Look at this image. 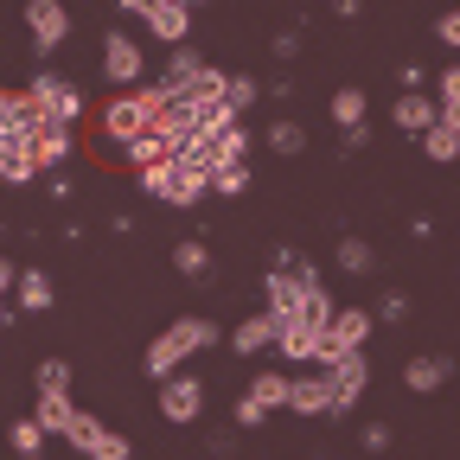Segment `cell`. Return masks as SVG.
Wrapping results in <instances>:
<instances>
[{"instance_id": "cell-33", "label": "cell", "mask_w": 460, "mask_h": 460, "mask_svg": "<svg viewBox=\"0 0 460 460\" xmlns=\"http://www.w3.org/2000/svg\"><path fill=\"white\" fill-rule=\"evenodd\" d=\"M13 447H20V454H45V429H39L32 416H26V422H13Z\"/></svg>"}, {"instance_id": "cell-46", "label": "cell", "mask_w": 460, "mask_h": 460, "mask_svg": "<svg viewBox=\"0 0 460 460\" xmlns=\"http://www.w3.org/2000/svg\"><path fill=\"white\" fill-rule=\"evenodd\" d=\"M7 320H13V314H7V301H0V332H7Z\"/></svg>"}, {"instance_id": "cell-25", "label": "cell", "mask_w": 460, "mask_h": 460, "mask_svg": "<svg viewBox=\"0 0 460 460\" xmlns=\"http://www.w3.org/2000/svg\"><path fill=\"white\" fill-rule=\"evenodd\" d=\"M243 160H250V128L230 122V128L217 135V166H243Z\"/></svg>"}, {"instance_id": "cell-13", "label": "cell", "mask_w": 460, "mask_h": 460, "mask_svg": "<svg viewBox=\"0 0 460 460\" xmlns=\"http://www.w3.org/2000/svg\"><path fill=\"white\" fill-rule=\"evenodd\" d=\"M288 410H301V416H332V384H326V371L288 377Z\"/></svg>"}, {"instance_id": "cell-35", "label": "cell", "mask_w": 460, "mask_h": 460, "mask_svg": "<svg viewBox=\"0 0 460 460\" xmlns=\"http://www.w3.org/2000/svg\"><path fill=\"white\" fill-rule=\"evenodd\" d=\"M435 90H441V109H447V102H460V65H447V71L435 77Z\"/></svg>"}, {"instance_id": "cell-34", "label": "cell", "mask_w": 460, "mask_h": 460, "mask_svg": "<svg viewBox=\"0 0 460 460\" xmlns=\"http://www.w3.org/2000/svg\"><path fill=\"white\" fill-rule=\"evenodd\" d=\"M371 320H377V326H396V320H410V295H384Z\"/></svg>"}, {"instance_id": "cell-29", "label": "cell", "mask_w": 460, "mask_h": 460, "mask_svg": "<svg viewBox=\"0 0 460 460\" xmlns=\"http://www.w3.org/2000/svg\"><path fill=\"white\" fill-rule=\"evenodd\" d=\"M32 384H39V396H45V390H71V365H65V358H39V365H32Z\"/></svg>"}, {"instance_id": "cell-11", "label": "cell", "mask_w": 460, "mask_h": 460, "mask_svg": "<svg viewBox=\"0 0 460 460\" xmlns=\"http://www.w3.org/2000/svg\"><path fill=\"white\" fill-rule=\"evenodd\" d=\"M320 339H326V326H314V320H301V314H295V320H275V352L295 358V365H307V371L320 365Z\"/></svg>"}, {"instance_id": "cell-37", "label": "cell", "mask_w": 460, "mask_h": 460, "mask_svg": "<svg viewBox=\"0 0 460 460\" xmlns=\"http://www.w3.org/2000/svg\"><path fill=\"white\" fill-rule=\"evenodd\" d=\"M371 147V128H339V154H365Z\"/></svg>"}, {"instance_id": "cell-12", "label": "cell", "mask_w": 460, "mask_h": 460, "mask_svg": "<svg viewBox=\"0 0 460 460\" xmlns=\"http://www.w3.org/2000/svg\"><path fill=\"white\" fill-rule=\"evenodd\" d=\"M77 154V128H65V122H39V135H32V160H39V172H58Z\"/></svg>"}, {"instance_id": "cell-10", "label": "cell", "mask_w": 460, "mask_h": 460, "mask_svg": "<svg viewBox=\"0 0 460 460\" xmlns=\"http://www.w3.org/2000/svg\"><path fill=\"white\" fill-rule=\"evenodd\" d=\"M199 410H205V377H166L160 384V416L172 422V429H186V422H199Z\"/></svg>"}, {"instance_id": "cell-21", "label": "cell", "mask_w": 460, "mask_h": 460, "mask_svg": "<svg viewBox=\"0 0 460 460\" xmlns=\"http://www.w3.org/2000/svg\"><path fill=\"white\" fill-rule=\"evenodd\" d=\"M13 295H20V314H51V275L45 269H20Z\"/></svg>"}, {"instance_id": "cell-20", "label": "cell", "mask_w": 460, "mask_h": 460, "mask_svg": "<svg viewBox=\"0 0 460 460\" xmlns=\"http://www.w3.org/2000/svg\"><path fill=\"white\" fill-rule=\"evenodd\" d=\"M230 345H237V358H256V352H269V345H275V314H250L237 332H230Z\"/></svg>"}, {"instance_id": "cell-19", "label": "cell", "mask_w": 460, "mask_h": 460, "mask_svg": "<svg viewBox=\"0 0 460 460\" xmlns=\"http://www.w3.org/2000/svg\"><path fill=\"white\" fill-rule=\"evenodd\" d=\"M454 377V358H441V352H429V358H402V384L410 390H441Z\"/></svg>"}, {"instance_id": "cell-9", "label": "cell", "mask_w": 460, "mask_h": 460, "mask_svg": "<svg viewBox=\"0 0 460 460\" xmlns=\"http://www.w3.org/2000/svg\"><path fill=\"white\" fill-rule=\"evenodd\" d=\"M326 384H332V416L358 410V396H365V384H371V358H365V352L332 358V365H326Z\"/></svg>"}, {"instance_id": "cell-32", "label": "cell", "mask_w": 460, "mask_h": 460, "mask_svg": "<svg viewBox=\"0 0 460 460\" xmlns=\"http://www.w3.org/2000/svg\"><path fill=\"white\" fill-rule=\"evenodd\" d=\"M243 186H250V160H243V166H217V172H211V192H224V199H237Z\"/></svg>"}, {"instance_id": "cell-15", "label": "cell", "mask_w": 460, "mask_h": 460, "mask_svg": "<svg viewBox=\"0 0 460 460\" xmlns=\"http://www.w3.org/2000/svg\"><path fill=\"white\" fill-rule=\"evenodd\" d=\"M160 45H186V32H192V7H180V0H160V7L141 20Z\"/></svg>"}, {"instance_id": "cell-41", "label": "cell", "mask_w": 460, "mask_h": 460, "mask_svg": "<svg viewBox=\"0 0 460 460\" xmlns=\"http://www.w3.org/2000/svg\"><path fill=\"white\" fill-rule=\"evenodd\" d=\"M154 7H160V0H122V13H128V20H147Z\"/></svg>"}, {"instance_id": "cell-23", "label": "cell", "mask_w": 460, "mask_h": 460, "mask_svg": "<svg viewBox=\"0 0 460 460\" xmlns=\"http://www.w3.org/2000/svg\"><path fill=\"white\" fill-rule=\"evenodd\" d=\"M172 269H180L186 281H211V250H205L199 237H186L180 250H172Z\"/></svg>"}, {"instance_id": "cell-48", "label": "cell", "mask_w": 460, "mask_h": 460, "mask_svg": "<svg viewBox=\"0 0 460 460\" xmlns=\"http://www.w3.org/2000/svg\"><path fill=\"white\" fill-rule=\"evenodd\" d=\"M20 460H45V454H20Z\"/></svg>"}, {"instance_id": "cell-44", "label": "cell", "mask_w": 460, "mask_h": 460, "mask_svg": "<svg viewBox=\"0 0 460 460\" xmlns=\"http://www.w3.org/2000/svg\"><path fill=\"white\" fill-rule=\"evenodd\" d=\"M441 122H447V128L460 135V102H447V109H441Z\"/></svg>"}, {"instance_id": "cell-28", "label": "cell", "mask_w": 460, "mask_h": 460, "mask_svg": "<svg viewBox=\"0 0 460 460\" xmlns=\"http://www.w3.org/2000/svg\"><path fill=\"white\" fill-rule=\"evenodd\" d=\"M332 122L339 128H365V90H339L332 96Z\"/></svg>"}, {"instance_id": "cell-5", "label": "cell", "mask_w": 460, "mask_h": 460, "mask_svg": "<svg viewBox=\"0 0 460 460\" xmlns=\"http://www.w3.org/2000/svg\"><path fill=\"white\" fill-rule=\"evenodd\" d=\"M65 441L84 454V460H135V447H128V435L122 429H102L90 410H77L71 416V429H65Z\"/></svg>"}, {"instance_id": "cell-27", "label": "cell", "mask_w": 460, "mask_h": 460, "mask_svg": "<svg viewBox=\"0 0 460 460\" xmlns=\"http://www.w3.org/2000/svg\"><path fill=\"white\" fill-rule=\"evenodd\" d=\"M422 154H429V160H441V166H447V160H460V135H454V128H447V122H435V128H429V135H422Z\"/></svg>"}, {"instance_id": "cell-8", "label": "cell", "mask_w": 460, "mask_h": 460, "mask_svg": "<svg viewBox=\"0 0 460 460\" xmlns=\"http://www.w3.org/2000/svg\"><path fill=\"white\" fill-rule=\"evenodd\" d=\"M26 32H32V51L51 58L58 45L71 39V7H65V0H26Z\"/></svg>"}, {"instance_id": "cell-4", "label": "cell", "mask_w": 460, "mask_h": 460, "mask_svg": "<svg viewBox=\"0 0 460 460\" xmlns=\"http://www.w3.org/2000/svg\"><path fill=\"white\" fill-rule=\"evenodd\" d=\"M26 96L39 102L45 122H65V128H77V122H84V90H77V84H65L58 71H39V77L26 84Z\"/></svg>"}, {"instance_id": "cell-30", "label": "cell", "mask_w": 460, "mask_h": 460, "mask_svg": "<svg viewBox=\"0 0 460 460\" xmlns=\"http://www.w3.org/2000/svg\"><path fill=\"white\" fill-rule=\"evenodd\" d=\"M224 84H230V71H217V65H205V71L192 77V90H180V96H192V102H211V96H224Z\"/></svg>"}, {"instance_id": "cell-16", "label": "cell", "mask_w": 460, "mask_h": 460, "mask_svg": "<svg viewBox=\"0 0 460 460\" xmlns=\"http://www.w3.org/2000/svg\"><path fill=\"white\" fill-rule=\"evenodd\" d=\"M390 122H396L402 135H416V141H422V135H429V128L441 122V102H429V96L416 90V96H402V102L390 109Z\"/></svg>"}, {"instance_id": "cell-39", "label": "cell", "mask_w": 460, "mask_h": 460, "mask_svg": "<svg viewBox=\"0 0 460 460\" xmlns=\"http://www.w3.org/2000/svg\"><path fill=\"white\" fill-rule=\"evenodd\" d=\"M365 447H371V454H384V447H390V429H384V422H371V429H365Z\"/></svg>"}, {"instance_id": "cell-18", "label": "cell", "mask_w": 460, "mask_h": 460, "mask_svg": "<svg viewBox=\"0 0 460 460\" xmlns=\"http://www.w3.org/2000/svg\"><path fill=\"white\" fill-rule=\"evenodd\" d=\"M71 416H77V402H71V390H45V396L32 402V422H39L45 435H65V429H71Z\"/></svg>"}, {"instance_id": "cell-22", "label": "cell", "mask_w": 460, "mask_h": 460, "mask_svg": "<svg viewBox=\"0 0 460 460\" xmlns=\"http://www.w3.org/2000/svg\"><path fill=\"white\" fill-rule=\"evenodd\" d=\"M0 180H7V186L39 180V160H32V147H26V141H0Z\"/></svg>"}, {"instance_id": "cell-45", "label": "cell", "mask_w": 460, "mask_h": 460, "mask_svg": "<svg viewBox=\"0 0 460 460\" xmlns=\"http://www.w3.org/2000/svg\"><path fill=\"white\" fill-rule=\"evenodd\" d=\"M0 96H7V90H0ZM0 141H7V109H0Z\"/></svg>"}, {"instance_id": "cell-40", "label": "cell", "mask_w": 460, "mask_h": 460, "mask_svg": "<svg viewBox=\"0 0 460 460\" xmlns=\"http://www.w3.org/2000/svg\"><path fill=\"white\" fill-rule=\"evenodd\" d=\"M301 51V32H275V58H295Z\"/></svg>"}, {"instance_id": "cell-47", "label": "cell", "mask_w": 460, "mask_h": 460, "mask_svg": "<svg viewBox=\"0 0 460 460\" xmlns=\"http://www.w3.org/2000/svg\"><path fill=\"white\" fill-rule=\"evenodd\" d=\"M180 7H192V13H199V7H205V0H180Z\"/></svg>"}, {"instance_id": "cell-38", "label": "cell", "mask_w": 460, "mask_h": 460, "mask_svg": "<svg viewBox=\"0 0 460 460\" xmlns=\"http://www.w3.org/2000/svg\"><path fill=\"white\" fill-rule=\"evenodd\" d=\"M435 32H441V45H460V7H454V13H441V20H435Z\"/></svg>"}, {"instance_id": "cell-36", "label": "cell", "mask_w": 460, "mask_h": 460, "mask_svg": "<svg viewBox=\"0 0 460 460\" xmlns=\"http://www.w3.org/2000/svg\"><path fill=\"white\" fill-rule=\"evenodd\" d=\"M396 84H402V96H416V90L429 84V71H422V65H396Z\"/></svg>"}, {"instance_id": "cell-7", "label": "cell", "mask_w": 460, "mask_h": 460, "mask_svg": "<svg viewBox=\"0 0 460 460\" xmlns=\"http://www.w3.org/2000/svg\"><path fill=\"white\" fill-rule=\"evenodd\" d=\"M269 410H288V371H256L237 396V429H262Z\"/></svg>"}, {"instance_id": "cell-17", "label": "cell", "mask_w": 460, "mask_h": 460, "mask_svg": "<svg viewBox=\"0 0 460 460\" xmlns=\"http://www.w3.org/2000/svg\"><path fill=\"white\" fill-rule=\"evenodd\" d=\"M205 71V51H192V45H172V58H166V71H160V90L166 96H180V90H192V77Z\"/></svg>"}, {"instance_id": "cell-26", "label": "cell", "mask_w": 460, "mask_h": 460, "mask_svg": "<svg viewBox=\"0 0 460 460\" xmlns=\"http://www.w3.org/2000/svg\"><path fill=\"white\" fill-rule=\"evenodd\" d=\"M339 269H345V275H371V269H377V250H371L365 237H345V243H339Z\"/></svg>"}, {"instance_id": "cell-6", "label": "cell", "mask_w": 460, "mask_h": 460, "mask_svg": "<svg viewBox=\"0 0 460 460\" xmlns=\"http://www.w3.org/2000/svg\"><path fill=\"white\" fill-rule=\"evenodd\" d=\"M141 71H147V58H141L135 32H122V26L102 32V84H109V90H135Z\"/></svg>"}, {"instance_id": "cell-3", "label": "cell", "mask_w": 460, "mask_h": 460, "mask_svg": "<svg viewBox=\"0 0 460 460\" xmlns=\"http://www.w3.org/2000/svg\"><path fill=\"white\" fill-rule=\"evenodd\" d=\"M141 192H147L154 205L192 211V205H205L211 180H205V172H186V166H172V160H160V166H147V172H141Z\"/></svg>"}, {"instance_id": "cell-2", "label": "cell", "mask_w": 460, "mask_h": 460, "mask_svg": "<svg viewBox=\"0 0 460 460\" xmlns=\"http://www.w3.org/2000/svg\"><path fill=\"white\" fill-rule=\"evenodd\" d=\"M160 109H166V90H160V84L115 90V96L102 102V135L122 147V141H135V135H147V128L160 122Z\"/></svg>"}, {"instance_id": "cell-31", "label": "cell", "mask_w": 460, "mask_h": 460, "mask_svg": "<svg viewBox=\"0 0 460 460\" xmlns=\"http://www.w3.org/2000/svg\"><path fill=\"white\" fill-rule=\"evenodd\" d=\"M256 96H262V84H256V77H230V84H224V102L237 109V115H243V109H256Z\"/></svg>"}, {"instance_id": "cell-1", "label": "cell", "mask_w": 460, "mask_h": 460, "mask_svg": "<svg viewBox=\"0 0 460 460\" xmlns=\"http://www.w3.org/2000/svg\"><path fill=\"white\" fill-rule=\"evenodd\" d=\"M205 345H217V326H211V314H180L166 332H154V345H147V358H141V371L154 377V384H166V377H180V365L192 358V352H205Z\"/></svg>"}, {"instance_id": "cell-42", "label": "cell", "mask_w": 460, "mask_h": 460, "mask_svg": "<svg viewBox=\"0 0 460 460\" xmlns=\"http://www.w3.org/2000/svg\"><path fill=\"white\" fill-rule=\"evenodd\" d=\"M332 13H339V20H358V13H365V0H332Z\"/></svg>"}, {"instance_id": "cell-14", "label": "cell", "mask_w": 460, "mask_h": 460, "mask_svg": "<svg viewBox=\"0 0 460 460\" xmlns=\"http://www.w3.org/2000/svg\"><path fill=\"white\" fill-rule=\"evenodd\" d=\"M115 154H122L135 172H147V166H160V160H172V135L154 122L147 135H135V141H122V147H115Z\"/></svg>"}, {"instance_id": "cell-24", "label": "cell", "mask_w": 460, "mask_h": 460, "mask_svg": "<svg viewBox=\"0 0 460 460\" xmlns=\"http://www.w3.org/2000/svg\"><path fill=\"white\" fill-rule=\"evenodd\" d=\"M269 154H307V128L301 122H288V115H281V122H269Z\"/></svg>"}, {"instance_id": "cell-43", "label": "cell", "mask_w": 460, "mask_h": 460, "mask_svg": "<svg viewBox=\"0 0 460 460\" xmlns=\"http://www.w3.org/2000/svg\"><path fill=\"white\" fill-rule=\"evenodd\" d=\"M13 281H20V269H13L7 256H0V301H7V288H13Z\"/></svg>"}]
</instances>
